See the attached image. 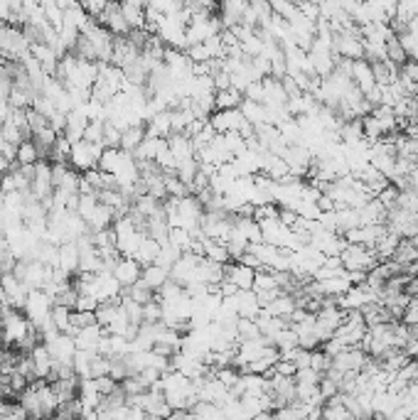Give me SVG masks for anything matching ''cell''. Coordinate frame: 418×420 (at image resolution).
Returning <instances> with one entry per match:
<instances>
[{"label": "cell", "instance_id": "1", "mask_svg": "<svg viewBox=\"0 0 418 420\" xmlns=\"http://www.w3.org/2000/svg\"><path fill=\"white\" fill-rule=\"evenodd\" d=\"M0 325H3V342L5 345H15L18 347L30 332H32V322L27 320L23 310H15L8 305L3 312H0Z\"/></svg>", "mask_w": 418, "mask_h": 420}, {"label": "cell", "instance_id": "2", "mask_svg": "<svg viewBox=\"0 0 418 420\" xmlns=\"http://www.w3.org/2000/svg\"><path fill=\"white\" fill-rule=\"evenodd\" d=\"M342 258V266L347 270H371L374 266L379 263V256L377 251L371 248V246H362V244H345V248H342L340 253Z\"/></svg>", "mask_w": 418, "mask_h": 420}, {"label": "cell", "instance_id": "3", "mask_svg": "<svg viewBox=\"0 0 418 420\" xmlns=\"http://www.w3.org/2000/svg\"><path fill=\"white\" fill-rule=\"evenodd\" d=\"M52 305H54V300L49 298V295L42 290V288H30L23 312L27 315V320L32 322L37 329H40V327L49 320V315H52Z\"/></svg>", "mask_w": 418, "mask_h": 420}, {"label": "cell", "instance_id": "4", "mask_svg": "<svg viewBox=\"0 0 418 420\" xmlns=\"http://www.w3.org/2000/svg\"><path fill=\"white\" fill-rule=\"evenodd\" d=\"M101 152H104V145L101 143H89V140H79V143H71V155L69 163L74 170L79 172H86L91 167H99Z\"/></svg>", "mask_w": 418, "mask_h": 420}, {"label": "cell", "instance_id": "5", "mask_svg": "<svg viewBox=\"0 0 418 420\" xmlns=\"http://www.w3.org/2000/svg\"><path fill=\"white\" fill-rule=\"evenodd\" d=\"M96 20H99V25H104V27H106L113 37L128 35V32H130V25L126 23L124 10H121V0H108L106 8L96 15Z\"/></svg>", "mask_w": 418, "mask_h": 420}, {"label": "cell", "instance_id": "6", "mask_svg": "<svg viewBox=\"0 0 418 420\" xmlns=\"http://www.w3.org/2000/svg\"><path fill=\"white\" fill-rule=\"evenodd\" d=\"M42 342H45L47 349L52 351L54 362L71 364V359L77 354V339H74V334H69V332H57V334H52V337L42 339Z\"/></svg>", "mask_w": 418, "mask_h": 420}, {"label": "cell", "instance_id": "7", "mask_svg": "<svg viewBox=\"0 0 418 420\" xmlns=\"http://www.w3.org/2000/svg\"><path fill=\"white\" fill-rule=\"evenodd\" d=\"M113 275H116V280L121 283L124 288H130L133 283H138L141 280V275H143V266L141 263L136 261V258H130V256H124L121 261L113 266V270H111Z\"/></svg>", "mask_w": 418, "mask_h": 420}, {"label": "cell", "instance_id": "8", "mask_svg": "<svg viewBox=\"0 0 418 420\" xmlns=\"http://www.w3.org/2000/svg\"><path fill=\"white\" fill-rule=\"evenodd\" d=\"M352 82L357 84L362 93H369L377 89V79H374V69H371V62H367L364 57L362 59H354L352 62Z\"/></svg>", "mask_w": 418, "mask_h": 420}, {"label": "cell", "instance_id": "9", "mask_svg": "<svg viewBox=\"0 0 418 420\" xmlns=\"http://www.w3.org/2000/svg\"><path fill=\"white\" fill-rule=\"evenodd\" d=\"M227 278L234 283L239 290H251L253 288V278H256V268L246 266L244 261H234L227 263Z\"/></svg>", "mask_w": 418, "mask_h": 420}, {"label": "cell", "instance_id": "10", "mask_svg": "<svg viewBox=\"0 0 418 420\" xmlns=\"http://www.w3.org/2000/svg\"><path fill=\"white\" fill-rule=\"evenodd\" d=\"M219 10H222V25L224 27H234L244 23V15L248 10V0H219Z\"/></svg>", "mask_w": 418, "mask_h": 420}, {"label": "cell", "instance_id": "11", "mask_svg": "<svg viewBox=\"0 0 418 420\" xmlns=\"http://www.w3.org/2000/svg\"><path fill=\"white\" fill-rule=\"evenodd\" d=\"M104 334H108L106 327L99 325V322H94V325H89V327H82V329H77L74 339H77V347H79V349L99 351V345H101V339H104Z\"/></svg>", "mask_w": 418, "mask_h": 420}, {"label": "cell", "instance_id": "12", "mask_svg": "<svg viewBox=\"0 0 418 420\" xmlns=\"http://www.w3.org/2000/svg\"><path fill=\"white\" fill-rule=\"evenodd\" d=\"M30 359L35 364V379H49V373H52V369H54V356H52V351L47 349L45 342L32 347Z\"/></svg>", "mask_w": 418, "mask_h": 420}, {"label": "cell", "instance_id": "13", "mask_svg": "<svg viewBox=\"0 0 418 420\" xmlns=\"http://www.w3.org/2000/svg\"><path fill=\"white\" fill-rule=\"evenodd\" d=\"M167 145H170L172 155H175L177 163H183V160H189V158H197V150H195V143L189 138L187 133H170L167 135Z\"/></svg>", "mask_w": 418, "mask_h": 420}, {"label": "cell", "instance_id": "14", "mask_svg": "<svg viewBox=\"0 0 418 420\" xmlns=\"http://www.w3.org/2000/svg\"><path fill=\"white\" fill-rule=\"evenodd\" d=\"M264 310V305H261L259 295H256V290H239L236 292V315L239 317H256Z\"/></svg>", "mask_w": 418, "mask_h": 420}, {"label": "cell", "instance_id": "15", "mask_svg": "<svg viewBox=\"0 0 418 420\" xmlns=\"http://www.w3.org/2000/svg\"><path fill=\"white\" fill-rule=\"evenodd\" d=\"M65 273L74 275L79 273V244L77 241H65V244H59V266Z\"/></svg>", "mask_w": 418, "mask_h": 420}, {"label": "cell", "instance_id": "16", "mask_svg": "<svg viewBox=\"0 0 418 420\" xmlns=\"http://www.w3.org/2000/svg\"><path fill=\"white\" fill-rule=\"evenodd\" d=\"M141 280L146 283L150 290L158 292L160 288L165 285L167 280H170V268H165V266H160V263H150V266H143V275Z\"/></svg>", "mask_w": 418, "mask_h": 420}, {"label": "cell", "instance_id": "17", "mask_svg": "<svg viewBox=\"0 0 418 420\" xmlns=\"http://www.w3.org/2000/svg\"><path fill=\"white\" fill-rule=\"evenodd\" d=\"M244 101V91L229 86V89H217L214 93V111H224V108H239Z\"/></svg>", "mask_w": 418, "mask_h": 420}, {"label": "cell", "instance_id": "18", "mask_svg": "<svg viewBox=\"0 0 418 420\" xmlns=\"http://www.w3.org/2000/svg\"><path fill=\"white\" fill-rule=\"evenodd\" d=\"M113 219H116V211H113V207L104 205V202L99 199V205H96L94 214L86 219V224H89V229H91V231H99V229L111 226Z\"/></svg>", "mask_w": 418, "mask_h": 420}, {"label": "cell", "instance_id": "19", "mask_svg": "<svg viewBox=\"0 0 418 420\" xmlns=\"http://www.w3.org/2000/svg\"><path fill=\"white\" fill-rule=\"evenodd\" d=\"M146 135H148L146 123H133V126H128L126 130H121V148L133 152L143 140H146Z\"/></svg>", "mask_w": 418, "mask_h": 420}, {"label": "cell", "instance_id": "20", "mask_svg": "<svg viewBox=\"0 0 418 420\" xmlns=\"http://www.w3.org/2000/svg\"><path fill=\"white\" fill-rule=\"evenodd\" d=\"M239 108H242L244 118H246V121L251 123L253 128H256V126H264V123H268V111H266V106L259 104V101L244 99Z\"/></svg>", "mask_w": 418, "mask_h": 420}, {"label": "cell", "instance_id": "21", "mask_svg": "<svg viewBox=\"0 0 418 420\" xmlns=\"http://www.w3.org/2000/svg\"><path fill=\"white\" fill-rule=\"evenodd\" d=\"M158 253H160V241L153 239V236L148 233L146 239L141 241V246H138V251L133 253V258H136L141 266H150V263H155Z\"/></svg>", "mask_w": 418, "mask_h": 420}, {"label": "cell", "instance_id": "22", "mask_svg": "<svg viewBox=\"0 0 418 420\" xmlns=\"http://www.w3.org/2000/svg\"><path fill=\"white\" fill-rule=\"evenodd\" d=\"M99 354V351H91V349H79L77 347V354L71 359V366H74V373L79 379H91V359Z\"/></svg>", "mask_w": 418, "mask_h": 420}, {"label": "cell", "instance_id": "23", "mask_svg": "<svg viewBox=\"0 0 418 420\" xmlns=\"http://www.w3.org/2000/svg\"><path fill=\"white\" fill-rule=\"evenodd\" d=\"M163 140L165 138H155V135H146V140H143L141 145L133 150V158L136 160H155V155H158L160 145H163Z\"/></svg>", "mask_w": 418, "mask_h": 420}, {"label": "cell", "instance_id": "24", "mask_svg": "<svg viewBox=\"0 0 418 420\" xmlns=\"http://www.w3.org/2000/svg\"><path fill=\"white\" fill-rule=\"evenodd\" d=\"M40 160V150H37V143L32 138H25L18 145V155H15V163L18 165H35Z\"/></svg>", "mask_w": 418, "mask_h": 420}, {"label": "cell", "instance_id": "25", "mask_svg": "<svg viewBox=\"0 0 418 420\" xmlns=\"http://www.w3.org/2000/svg\"><path fill=\"white\" fill-rule=\"evenodd\" d=\"M167 241H170L172 246H177L180 251H189L192 248V241H195V236H192V231L185 226H170V231H167Z\"/></svg>", "mask_w": 418, "mask_h": 420}, {"label": "cell", "instance_id": "26", "mask_svg": "<svg viewBox=\"0 0 418 420\" xmlns=\"http://www.w3.org/2000/svg\"><path fill=\"white\" fill-rule=\"evenodd\" d=\"M205 256L209 258V261H217V263H229L231 261L227 244L214 241V239H207V236H205Z\"/></svg>", "mask_w": 418, "mask_h": 420}, {"label": "cell", "instance_id": "27", "mask_svg": "<svg viewBox=\"0 0 418 420\" xmlns=\"http://www.w3.org/2000/svg\"><path fill=\"white\" fill-rule=\"evenodd\" d=\"M0 138L3 140H10V143H15V145H20L25 138H30L27 133H25L23 128H20L18 123H12V118H5V121L0 123Z\"/></svg>", "mask_w": 418, "mask_h": 420}, {"label": "cell", "instance_id": "28", "mask_svg": "<svg viewBox=\"0 0 418 420\" xmlns=\"http://www.w3.org/2000/svg\"><path fill=\"white\" fill-rule=\"evenodd\" d=\"M183 256V251L177 248V246H172L170 241H163L160 244V253H158V258H155V263H160V266H165V268H172L177 263V258Z\"/></svg>", "mask_w": 418, "mask_h": 420}, {"label": "cell", "instance_id": "29", "mask_svg": "<svg viewBox=\"0 0 418 420\" xmlns=\"http://www.w3.org/2000/svg\"><path fill=\"white\" fill-rule=\"evenodd\" d=\"M236 337H239V342H242V339L261 337V329H259V325H256V320H251V317H239V320H236Z\"/></svg>", "mask_w": 418, "mask_h": 420}, {"label": "cell", "instance_id": "30", "mask_svg": "<svg viewBox=\"0 0 418 420\" xmlns=\"http://www.w3.org/2000/svg\"><path fill=\"white\" fill-rule=\"evenodd\" d=\"M101 145L121 148V130H118L111 121H104V138H101Z\"/></svg>", "mask_w": 418, "mask_h": 420}, {"label": "cell", "instance_id": "31", "mask_svg": "<svg viewBox=\"0 0 418 420\" xmlns=\"http://www.w3.org/2000/svg\"><path fill=\"white\" fill-rule=\"evenodd\" d=\"M165 189L167 197H185V194H189V187L177 175H165Z\"/></svg>", "mask_w": 418, "mask_h": 420}, {"label": "cell", "instance_id": "32", "mask_svg": "<svg viewBox=\"0 0 418 420\" xmlns=\"http://www.w3.org/2000/svg\"><path fill=\"white\" fill-rule=\"evenodd\" d=\"M96 322V312H86V310H71V327L74 329H82Z\"/></svg>", "mask_w": 418, "mask_h": 420}, {"label": "cell", "instance_id": "33", "mask_svg": "<svg viewBox=\"0 0 418 420\" xmlns=\"http://www.w3.org/2000/svg\"><path fill=\"white\" fill-rule=\"evenodd\" d=\"M101 138H104V121H91L86 126V130H84V140H89V143H101Z\"/></svg>", "mask_w": 418, "mask_h": 420}, {"label": "cell", "instance_id": "34", "mask_svg": "<svg viewBox=\"0 0 418 420\" xmlns=\"http://www.w3.org/2000/svg\"><path fill=\"white\" fill-rule=\"evenodd\" d=\"M244 99L248 101H259V104H264V82H251L246 89H244Z\"/></svg>", "mask_w": 418, "mask_h": 420}, {"label": "cell", "instance_id": "35", "mask_svg": "<svg viewBox=\"0 0 418 420\" xmlns=\"http://www.w3.org/2000/svg\"><path fill=\"white\" fill-rule=\"evenodd\" d=\"M96 307H99L96 295H79L77 303H74V310H86V312H96Z\"/></svg>", "mask_w": 418, "mask_h": 420}, {"label": "cell", "instance_id": "36", "mask_svg": "<svg viewBox=\"0 0 418 420\" xmlns=\"http://www.w3.org/2000/svg\"><path fill=\"white\" fill-rule=\"evenodd\" d=\"M79 3H82L84 10H86L89 15H94V18H96V15H99L104 8H106L108 0H79Z\"/></svg>", "mask_w": 418, "mask_h": 420}, {"label": "cell", "instance_id": "37", "mask_svg": "<svg viewBox=\"0 0 418 420\" xmlns=\"http://www.w3.org/2000/svg\"><path fill=\"white\" fill-rule=\"evenodd\" d=\"M0 152L5 155L10 163H15V155H18V145L15 143H10V140H3L0 138Z\"/></svg>", "mask_w": 418, "mask_h": 420}, {"label": "cell", "instance_id": "38", "mask_svg": "<svg viewBox=\"0 0 418 420\" xmlns=\"http://www.w3.org/2000/svg\"><path fill=\"white\" fill-rule=\"evenodd\" d=\"M10 12H12V0H0V20H10Z\"/></svg>", "mask_w": 418, "mask_h": 420}, {"label": "cell", "instance_id": "39", "mask_svg": "<svg viewBox=\"0 0 418 420\" xmlns=\"http://www.w3.org/2000/svg\"><path fill=\"white\" fill-rule=\"evenodd\" d=\"M10 167H12V163L5 158V155H3V152H0V180H3V175H5Z\"/></svg>", "mask_w": 418, "mask_h": 420}, {"label": "cell", "instance_id": "40", "mask_svg": "<svg viewBox=\"0 0 418 420\" xmlns=\"http://www.w3.org/2000/svg\"><path fill=\"white\" fill-rule=\"evenodd\" d=\"M121 3H128V5H138V8L148 5V0H121Z\"/></svg>", "mask_w": 418, "mask_h": 420}, {"label": "cell", "instance_id": "41", "mask_svg": "<svg viewBox=\"0 0 418 420\" xmlns=\"http://www.w3.org/2000/svg\"><path fill=\"white\" fill-rule=\"evenodd\" d=\"M5 205V189H3V187H0V207Z\"/></svg>", "mask_w": 418, "mask_h": 420}, {"label": "cell", "instance_id": "42", "mask_svg": "<svg viewBox=\"0 0 418 420\" xmlns=\"http://www.w3.org/2000/svg\"><path fill=\"white\" fill-rule=\"evenodd\" d=\"M3 27H5V20H0V30H3Z\"/></svg>", "mask_w": 418, "mask_h": 420}]
</instances>
